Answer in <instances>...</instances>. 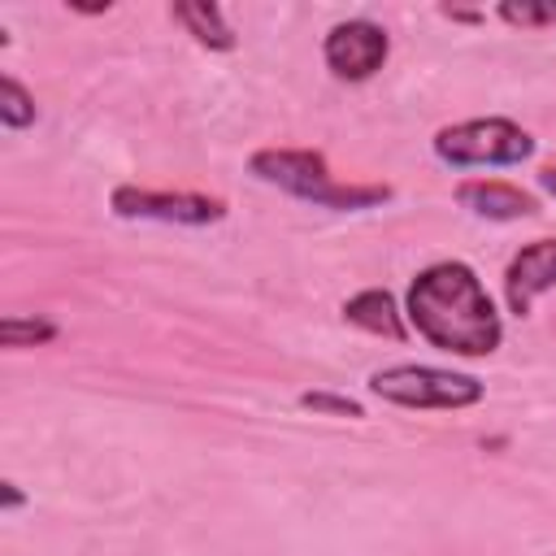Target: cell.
Segmentation results:
<instances>
[{"mask_svg": "<svg viewBox=\"0 0 556 556\" xmlns=\"http://www.w3.org/2000/svg\"><path fill=\"white\" fill-rule=\"evenodd\" d=\"M534 152L530 130H521L508 117H473V122H456L443 126L434 135V156L469 169V165H521Z\"/></svg>", "mask_w": 556, "mask_h": 556, "instance_id": "3957f363", "label": "cell"}, {"mask_svg": "<svg viewBox=\"0 0 556 556\" xmlns=\"http://www.w3.org/2000/svg\"><path fill=\"white\" fill-rule=\"evenodd\" d=\"M174 22H182L195 35V43H204V48H217V52L235 48V30L226 26L217 4H174Z\"/></svg>", "mask_w": 556, "mask_h": 556, "instance_id": "30bf717a", "label": "cell"}, {"mask_svg": "<svg viewBox=\"0 0 556 556\" xmlns=\"http://www.w3.org/2000/svg\"><path fill=\"white\" fill-rule=\"evenodd\" d=\"M300 404H304V408H313V413H339V417H365L356 400H348V395H330V391H304V395H300Z\"/></svg>", "mask_w": 556, "mask_h": 556, "instance_id": "5bb4252c", "label": "cell"}, {"mask_svg": "<svg viewBox=\"0 0 556 556\" xmlns=\"http://www.w3.org/2000/svg\"><path fill=\"white\" fill-rule=\"evenodd\" d=\"M0 504H4L9 513L22 504V491H17V482H0Z\"/></svg>", "mask_w": 556, "mask_h": 556, "instance_id": "9a60e30c", "label": "cell"}, {"mask_svg": "<svg viewBox=\"0 0 556 556\" xmlns=\"http://www.w3.org/2000/svg\"><path fill=\"white\" fill-rule=\"evenodd\" d=\"M456 200H460V204H465L473 217H486V222H517V217L539 213L534 195H526L521 187L495 182V178H473V182H460V187H456Z\"/></svg>", "mask_w": 556, "mask_h": 556, "instance_id": "ba28073f", "label": "cell"}, {"mask_svg": "<svg viewBox=\"0 0 556 556\" xmlns=\"http://www.w3.org/2000/svg\"><path fill=\"white\" fill-rule=\"evenodd\" d=\"M0 122H4L9 130H26V126L35 122V100H30V91H26L13 74L0 78Z\"/></svg>", "mask_w": 556, "mask_h": 556, "instance_id": "8fae6325", "label": "cell"}, {"mask_svg": "<svg viewBox=\"0 0 556 556\" xmlns=\"http://www.w3.org/2000/svg\"><path fill=\"white\" fill-rule=\"evenodd\" d=\"M48 339H56V326L43 321V317H17V313H9L0 321V343L4 348H35V343H48Z\"/></svg>", "mask_w": 556, "mask_h": 556, "instance_id": "7c38bea8", "label": "cell"}, {"mask_svg": "<svg viewBox=\"0 0 556 556\" xmlns=\"http://www.w3.org/2000/svg\"><path fill=\"white\" fill-rule=\"evenodd\" d=\"M539 187H543L547 195H556V165H547V169L539 174Z\"/></svg>", "mask_w": 556, "mask_h": 556, "instance_id": "2e32d148", "label": "cell"}, {"mask_svg": "<svg viewBox=\"0 0 556 556\" xmlns=\"http://www.w3.org/2000/svg\"><path fill=\"white\" fill-rule=\"evenodd\" d=\"M369 391L404 408H469L482 400V382L434 365H391L369 374Z\"/></svg>", "mask_w": 556, "mask_h": 556, "instance_id": "277c9868", "label": "cell"}, {"mask_svg": "<svg viewBox=\"0 0 556 556\" xmlns=\"http://www.w3.org/2000/svg\"><path fill=\"white\" fill-rule=\"evenodd\" d=\"M387 52H391V39L378 22L369 17H352V22H339L326 30V43H321V56H326V70L343 83H365L374 78L382 65H387Z\"/></svg>", "mask_w": 556, "mask_h": 556, "instance_id": "5b68a950", "label": "cell"}, {"mask_svg": "<svg viewBox=\"0 0 556 556\" xmlns=\"http://www.w3.org/2000/svg\"><path fill=\"white\" fill-rule=\"evenodd\" d=\"M500 17L504 22H513V26H547V22H556V0H547V4H517V0H508V4H500Z\"/></svg>", "mask_w": 556, "mask_h": 556, "instance_id": "4fadbf2b", "label": "cell"}, {"mask_svg": "<svg viewBox=\"0 0 556 556\" xmlns=\"http://www.w3.org/2000/svg\"><path fill=\"white\" fill-rule=\"evenodd\" d=\"M343 317L369 334H387V339H404V317L391 300V291L382 287H369V291H356L348 304H343Z\"/></svg>", "mask_w": 556, "mask_h": 556, "instance_id": "9c48e42d", "label": "cell"}, {"mask_svg": "<svg viewBox=\"0 0 556 556\" xmlns=\"http://www.w3.org/2000/svg\"><path fill=\"white\" fill-rule=\"evenodd\" d=\"M117 217H148V222H174V226H208L226 217L222 200L191 195V191H143V187H117L113 191Z\"/></svg>", "mask_w": 556, "mask_h": 556, "instance_id": "8992f818", "label": "cell"}, {"mask_svg": "<svg viewBox=\"0 0 556 556\" xmlns=\"http://www.w3.org/2000/svg\"><path fill=\"white\" fill-rule=\"evenodd\" d=\"M252 174L269 187H282L300 200H313L321 208H369L391 195V187L378 182H334L321 152H291V148H265L252 156Z\"/></svg>", "mask_w": 556, "mask_h": 556, "instance_id": "7a4b0ae2", "label": "cell"}, {"mask_svg": "<svg viewBox=\"0 0 556 556\" xmlns=\"http://www.w3.org/2000/svg\"><path fill=\"white\" fill-rule=\"evenodd\" d=\"M552 287H556V239H534V243H526L508 261V269H504V300H508V308L517 317H526L530 304L543 291H552Z\"/></svg>", "mask_w": 556, "mask_h": 556, "instance_id": "52a82bcc", "label": "cell"}, {"mask_svg": "<svg viewBox=\"0 0 556 556\" xmlns=\"http://www.w3.org/2000/svg\"><path fill=\"white\" fill-rule=\"evenodd\" d=\"M408 321L417 334L456 356H486L500 348L504 326L482 287V278L465 261L426 265L408 287Z\"/></svg>", "mask_w": 556, "mask_h": 556, "instance_id": "6da1fadb", "label": "cell"}]
</instances>
